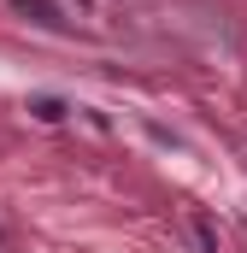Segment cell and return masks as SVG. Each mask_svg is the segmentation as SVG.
<instances>
[{"label": "cell", "instance_id": "cell-3", "mask_svg": "<svg viewBox=\"0 0 247 253\" xmlns=\"http://www.w3.org/2000/svg\"><path fill=\"white\" fill-rule=\"evenodd\" d=\"M194 236H200V248H206V253H218V236H212V224H206V218H194Z\"/></svg>", "mask_w": 247, "mask_h": 253}, {"label": "cell", "instance_id": "cell-2", "mask_svg": "<svg viewBox=\"0 0 247 253\" xmlns=\"http://www.w3.org/2000/svg\"><path fill=\"white\" fill-rule=\"evenodd\" d=\"M30 112H36L41 124H59V118L71 112V106H65V100H53V94H41V100H30Z\"/></svg>", "mask_w": 247, "mask_h": 253}, {"label": "cell", "instance_id": "cell-1", "mask_svg": "<svg viewBox=\"0 0 247 253\" xmlns=\"http://www.w3.org/2000/svg\"><path fill=\"white\" fill-rule=\"evenodd\" d=\"M12 12H18V18H30L36 30H53V36L71 30V24H65V12L53 6V0H12Z\"/></svg>", "mask_w": 247, "mask_h": 253}]
</instances>
